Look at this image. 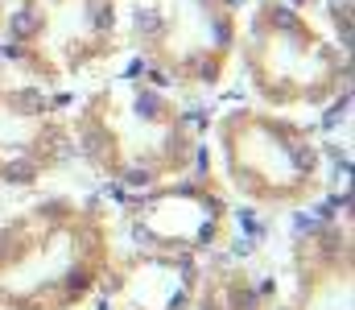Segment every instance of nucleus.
I'll use <instances>...</instances> for the list:
<instances>
[{
  "label": "nucleus",
  "mask_w": 355,
  "mask_h": 310,
  "mask_svg": "<svg viewBox=\"0 0 355 310\" xmlns=\"http://www.w3.org/2000/svg\"><path fill=\"white\" fill-rule=\"evenodd\" d=\"M314 240H318L322 261H335L339 252H347V232H343L339 223H322V227L314 232Z\"/></svg>",
  "instance_id": "nucleus-1"
},
{
  "label": "nucleus",
  "mask_w": 355,
  "mask_h": 310,
  "mask_svg": "<svg viewBox=\"0 0 355 310\" xmlns=\"http://www.w3.org/2000/svg\"><path fill=\"white\" fill-rule=\"evenodd\" d=\"M42 33V17L33 12V8H17L12 17H8V37L12 42H29V37H37Z\"/></svg>",
  "instance_id": "nucleus-2"
},
{
  "label": "nucleus",
  "mask_w": 355,
  "mask_h": 310,
  "mask_svg": "<svg viewBox=\"0 0 355 310\" xmlns=\"http://www.w3.org/2000/svg\"><path fill=\"white\" fill-rule=\"evenodd\" d=\"M75 145H79V153L91 157V162H107V153H112V141H107L103 128H83Z\"/></svg>",
  "instance_id": "nucleus-3"
},
{
  "label": "nucleus",
  "mask_w": 355,
  "mask_h": 310,
  "mask_svg": "<svg viewBox=\"0 0 355 310\" xmlns=\"http://www.w3.org/2000/svg\"><path fill=\"white\" fill-rule=\"evenodd\" d=\"M132 21H137V29H141V37H162L166 33V17H162V8H153V4H137V12H132Z\"/></svg>",
  "instance_id": "nucleus-4"
},
{
  "label": "nucleus",
  "mask_w": 355,
  "mask_h": 310,
  "mask_svg": "<svg viewBox=\"0 0 355 310\" xmlns=\"http://www.w3.org/2000/svg\"><path fill=\"white\" fill-rule=\"evenodd\" d=\"M0 178L12 182V187H29V182L37 178V162H33V157H12V162L0 166Z\"/></svg>",
  "instance_id": "nucleus-5"
},
{
  "label": "nucleus",
  "mask_w": 355,
  "mask_h": 310,
  "mask_svg": "<svg viewBox=\"0 0 355 310\" xmlns=\"http://www.w3.org/2000/svg\"><path fill=\"white\" fill-rule=\"evenodd\" d=\"M153 182H157V170L145 166V162H132V166H124V174H120V187H128V191H145V187H153Z\"/></svg>",
  "instance_id": "nucleus-6"
},
{
  "label": "nucleus",
  "mask_w": 355,
  "mask_h": 310,
  "mask_svg": "<svg viewBox=\"0 0 355 310\" xmlns=\"http://www.w3.org/2000/svg\"><path fill=\"white\" fill-rule=\"evenodd\" d=\"M132 112H137L141 120H162V116H166V100H162L157 92L141 87V92H137V103H132Z\"/></svg>",
  "instance_id": "nucleus-7"
},
{
  "label": "nucleus",
  "mask_w": 355,
  "mask_h": 310,
  "mask_svg": "<svg viewBox=\"0 0 355 310\" xmlns=\"http://www.w3.org/2000/svg\"><path fill=\"white\" fill-rule=\"evenodd\" d=\"M8 107H12V112H21V116H42L50 103H46L42 92H17V96H8Z\"/></svg>",
  "instance_id": "nucleus-8"
},
{
  "label": "nucleus",
  "mask_w": 355,
  "mask_h": 310,
  "mask_svg": "<svg viewBox=\"0 0 355 310\" xmlns=\"http://www.w3.org/2000/svg\"><path fill=\"white\" fill-rule=\"evenodd\" d=\"M289 157H293V170L297 174H314V162H318V153L310 149V145H302V141H289Z\"/></svg>",
  "instance_id": "nucleus-9"
},
{
  "label": "nucleus",
  "mask_w": 355,
  "mask_h": 310,
  "mask_svg": "<svg viewBox=\"0 0 355 310\" xmlns=\"http://www.w3.org/2000/svg\"><path fill=\"white\" fill-rule=\"evenodd\" d=\"M236 219H240V227H244V236H248V240H257V244H261V240L268 236V227L257 219V211H252V207H236Z\"/></svg>",
  "instance_id": "nucleus-10"
},
{
  "label": "nucleus",
  "mask_w": 355,
  "mask_h": 310,
  "mask_svg": "<svg viewBox=\"0 0 355 310\" xmlns=\"http://www.w3.org/2000/svg\"><path fill=\"white\" fill-rule=\"evenodd\" d=\"M347 112H352V92H343L339 100L322 112V128H327V132H331V128H339V124L347 120Z\"/></svg>",
  "instance_id": "nucleus-11"
},
{
  "label": "nucleus",
  "mask_w": 355,
  "mask_h": 310,
  "mask_svg": "<svg viewBox=\"0 0 355 310\" xmlns=\"http://www.w3.org/2000/svg\"><path fill=\"white\" fill-rule=\"evenodd\" d=\"M318 227H322V223H318L310 211H297V215H293V236H297V240H314Z\"/></svg>",
  "instance_id": "nucleus-12"
},
{
  "label": "nucleus",
  "mask_w": 355,
  "mask_h": 310,
  "mask_svg": "<svg viewBox=\"0 0 355 310\" xmlns=\"http://www.w3.org/2000/svg\"><path fill=\"white\" fill-rule=\"evenodd\" d=\"M261 307V294L257 290H248V286H236L232 290V310H257Z\"/></svg>",
  "instance_id": "nucleus-13"
},
{
  "label": "nucleus",
  "mask_w": 355,
  "mask_h": 310,
  "mask_svg": "<svg viewBox=\"0 0 355 310\" xmlns=\"http://www.w3.org/2000/svg\"><path fill=\"white\" fill-rule=\"evenodd\" d=\"M268 17H272V25H281V29H297V25H302V21H297V12H293V8H281V4H272V12H268Z\"/></svg>",
  "instance_id": "nucleus-14"
},
{
  "label": "nucleus",
  "mask_w": 355,
  "mask_h": 310,
  "mask_svg": "<svg viewBox=\"0 0 355 310\" xmlns=\"http://www.w3.org/2000/svg\"><path fill=\"white\" fill-rule=\"evenodd\" d=\"M132 244H137V248H162V240H157V236H153V227H145V223H137V227H132Z\"/></svg>",
  "instance_id": "nucleus-15"
},
{
  "label": "nucleus",
  "mask_w": 355,
  "mask_h": 310,
  "mask_svg": "<svg viewBox=\"0 0 355 310\" xmlns=\"http://www.w3.org/2000/svg\"><path fill=\"white\" fill-rule=\"evenodd\" d=\"M232 21L227 17H215V46H232Z\"/></svg>",
  "instance_id": "nucleus-16"
},
{
  "label": "nucleus",
  "mask_w": 355,
  "mask_h": 310,
  "mask_svg": "<svg viewBox=\"0 0 355 310\" xmlns=\"http://www.w3.org/2000/svg\"><path fill=\"white\" fill-rule=\"evenodd\" d=\"M87 286H91V273H87V269H75V273L67 277V290H71V294H83Z\"/></svg>",
  "instance_id": "nucleus-17"
},
{
  "label": "nucleus",
  "mask_w": 355,
  "mask_h": 310,
  "mask_svg": "<svg viewBox=\"0 0 355 310\" xmlns=\"http://www.w3.org/2000/svg\"><path fill=\"white\" fill-rule=\"evenodd\" d=\"M252 252H257V240H248V236L232 240V257H252Z\"/></svg>",
  "instance_id": "nucleus-18"
},
{
  "label": "nucleus",
  "mask_w": 355,
  "mask_h": 310,
  "mask_svg": "<svg viewBox=\"0 0 355 310\" xmlns=\"http://www.w3.org/2000/svg\"><path fill=\"white\" fill-rule=\"evenodd\" d=\"M207 170H211V153H207V145H198V149H194V174L202 178Z\"/></svg>",
  "instance_id": "nucleus-19"
},
{
  "label": "nucleus",
  "mask_w": 355,
  "mask_h": 310,
  "mask_svg": "<svg viewBox=\"0 0 355 310\" xmlns=\"http://www.w3.org/2000/svg\"><path fill=\"white\" fill-rule=\"evenodd\" d=\"M194 244H198V248H207V244H215V219H207V223L198 227V236H194Z\"/></svg>",
  "instance_id": "nucleus-20"
},
{
  "label": "nucleus",
  "mask_w": 355,
  "mask_h": 310,
  "mask_svg": "<svg viewBox=\"0 0 355 310\" xmlns=\"http://www.w3.org/2000/svg\"><path fill=\"white\" fill-rule=\"evenodd\" d=\"M91 12H95V29H112V8L107 4H95Z\"/></svg>",
  "instance_id": "nucleus-21"
},
{
  "label": "nucleus",
  "mask_w": 355,
  "mask_h": 310,
  "mask_svg": "<svg viewBox=\"0 0 355 310\" xmlns=\"http://www.w3.org/2000/svg\"><path fill=\"white\" fill-rule=\"evenodd\" d=\"M178 269H182V282H186V286H194V282H198V269H194V261H190V257H182V261H178Z\"/></svg>",
  "instance_id": "nucleus-22"
},
{
  "label": "nucleus",
  "mask_w": 355,
  "mask_h": 310,
  "mask_svg": "<svg viewBox=\"0 0 355 310\" xmlns=\"http://www.w3.org/2000/svg\"><path fill=\"white\" fill-rule=\"evenodd\" d=\"M37 215H46V219H62V215H67V203H46V207H37Z\"/></svg>",
  "instance_id": "nucleus-23"
},
{
  "label": "nucleus",
  "mask_w": 355,
  "mask_h": 310,
  "mask_svg": "<svg viewBox=\"0 0 355 310\" xmlns=\"http://www.w3.org/2000/svg\"><path fill=\"white\" fill-rule=\"evenodd\" d=\"M124 75H128V79H137V75H149V58H132Z\"/></svg>",
  "instance_id": "nucleus-24"
},
{
  "label": "nucleus",
  "mask_w": 355,
  "mask_h": 310,
  "mask_svg": "<svg viewBox=\"0 0 355 310\" xmlns=\"http://www.w3.org/2000/svg\"><path fill=\"white\" fill-rule=\"evenodd\" d=\"M149 71H153V67H149ZM153 83H157V87H170L174 75H170V71H153Z\"/></svg>",
  "instance_id": "nucleus-25"
},
{
  "label": "nucleus",
  "mask_w": 355,
  "mask_h": 310,
  "mask_svg": "<svg viewBox=\"0 0 355 310\" xmlns=\"http://www.w3.org/2000/svg\"><path fill=\"white\" fill-rule=\"evenodd\" d=\"M202 310H219V307H215V302H207V307H202Z\"/></svg>",
  "instance_id": "nucleus-26"
},
{
  "label": "nucleus",
  "mask_w": 355,
  "mask_h": 310,
  "mask_svg": "<svg viewBox=\"0 0 355 310\" xmlns=\"http://www.w3.org/2000/svg\"><path fill=\"white\" fill-rule=\"evenodd\" d=\"M277 310H289V307H277Z\"/></svg>",
  "instance_id": "nucleus-27"
},
{
  "label": "nucleus",
  "mask_w": 355,
  "mask_h": 310,
  "mask_svg": "<svg viewBox=\"0 0 355 310\" xmlns=\"http://www.w3.org/2000/svg\"><path fill=\"white\" fill-rule=\"evenodd\" d=\"M202 4H207V0H202Z\"/></svg>",
  "instance_id": "nucleus-28"
}]
</instances>
